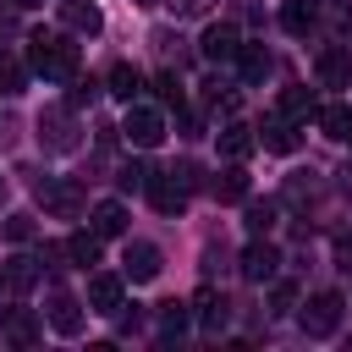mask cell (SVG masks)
Here are the masks:
<instances>
[{"mask_svg": "<svg viewBox=\"0 0 352 352\" xmlns=\"http://www.w3.org/2000/svg\"><path fill=\"white\" fill-rule=\"evenodd\" d=\"M280 116H292V121H314V116H319V99H314L308 88H286V94H280Z\"/></svg>", "mask_w": 352, "mask_h": 352, "instance_id": "obj_26", "label": "cell"}, {"mask_svg": "<svg viewBox=\"0 0 352 352\" xmlns=\"http://www.w3.org/2000/svg\"><path fill=\"white\" fill-rule=\"evenodd\" d=\"M270 226H275V204H270V198H264V204H248V231L264 236Z\"/></svg>", "mask_w": 352, "mask_h": 352, "instance_id": "obj_28", "label": "cell"}, {"mask_svg": "<svg viewBox=\"0 0 352 352\" xmlns=\"http://www.w3.org/2000/svg\"><path fill=\"white\" fill-rule=\"evenodd\" d=\"M50 324H55L60 336H77V330H82V302H77L72 292H50Z\"/></svg>", "mask_w": 352, "mask_h": 352, "instance_id": "obj_14", "label": "cell"}, {"mask_svg": "<svg viewBox=\"0 0 352 352\" xmlns=\"http://www.w3.org/2000/svg\"><path fill=\"white\" fill-rule=\"evenodd\" d=\"M143 187H148V198H154V209H160V214H182V209H187V187H182L170 170H148V182H143Z\"/></svg>", "mask_w": 352, "mask_h": 352, "instance_id": "obj_8", "label": "cell"}, {"mask_svg": "<svg viewBox=\"0 0 352 352\" xmlns=\"http://www.w3.org/2000/svg\"><path fill=\"white\" fill-rule=\"evenodd\" d=\"M0 330H6V341H16V346H33V341H38V319H33L28 308H6V324H0Z\"/></svg>", "mask_w": 352, "mask_h": 352, "instance_id": "obj_24", "label": "cell"}, {"mask_svg": "<svg viewBox=\"0 0 352 352\" xmlns=\"http://www.w3.org/2000/svg\"><path fill=\"white\" fill-rule=\"evenodd\" d=\"M132 6H160V0H132Z\"/></svg>", "mask_w": 352, "mask_h": 352, "instance_id": "obj_38", "label": "cell"}, {"mask_svg": "<svg viewBox=\"0 0 352 352\" xmlns=\"http://www.w3.org/2000/svg\"><path fill=\"white\" fill-rule=\"evenodd\" d=\"M314 22H319L314 0H286V6H280V28H286L292 38H308V33H314Z\"/></svg>", "mask_w": 352, "mask_h": 352, "instance_id": "obj_18", "label": "cell"}, {"mask_svg": "<svg viewBox=\"0 0 352 352\" xmlns=\"http://www.w3.org/2000/svg\"><path fill=\"white\" fill-rule=\"evenodd\" d=\"M275 264H280V253L270 242H248L242 248V275L248 280H275Z\"/></svg>", "mask_w": 352, "mask_h": 352, "instance_id": "obj_13", "label": "cell"}, {"mask_svg": "<svg viewBox=\"0 0 352 352\" xmlns=\"http://www.w3.org/2000/svg\"><path fill=\"white\" fill-rule=\"evenodd\" d=\"M336 264L352 275V236H341V242H336Z\"/></svg>", "mask_w": 352, "mask_h": 352, "instance_id": "obj_36", "label": "cell"}, {"mask_svg": "<svg viewBox=\"0 0 352 352\" xmlns=\"http://www.w3.org/2000/svg\"><path fill=\"white\" fill-rule=\"evenodd\" d=\"M6 6H16V11H33V6H44V0H6Z\"/></svg>", "mask_w": 352, "mask_h": 352, "instance_id": "obj_37", "label": "cell"}, {"mask_svg": "<svg viewBox=\"0 0 352 352\" xmlns=\"http://www.w3.org/2000/svg\"><path fill=\"white\" fill-rule=\"evenodd\" d=\"M55 16H60V28H72V33H99V28H104V11H99L94 0H55Z\"/></svg>", "mask_w": 352, "mask_h": 352, "instance_id": "obj_9", "label": "cell"}, {"mask_svg": "<svg viewBox=\"0 0 352 352\" xmlns=\"http://www.w3.org/2000/svg\"><path fill=\"white\" fill-rule=\"evenodd\" d=\"M104 88H110L116 99H126V104H132V99L143 94V77H138V66H126V60H121V66H110V82H104Z\"/></svg>", "mask_w": 352, "mask_h": 352, "instance_id": "obj_25", "label": "cell"}, {"mask_svg": "<svg viewBox=\"0 0 352 352\" xmlns=\"http://www.w3.org/2000/svg\"><path fill=\"white\" fill-rule=\"evenodd\" d=\"M0 292H6V275H0Z\"/></svg>", "mask_w": 352, "mask_h": 352, "instance_id": "obj_40", "label": "cell"}, {"mask_svg": "<svg viewBox=\"0 0 352 352\" xmlns=\"http://www.w3.org/2000/svg\"><path fill=\"white\" fill-rule=\"evenodd\" d=\"M270 302H275V314H286V308H297V286H292V280H275V292H270Z\"/></svg>", "mask_w": 352, "mask_h": 352, "instance_id": "obj_32", "label": "cell"}, {"mask_svg": "<svg viewBox=\"0 0 352 352\" xmlns=\"http://www.w3.org/2000/svg\"><path fill=\"white\" fill-rule=\"evenodd\" d=\"M28 66L44 82H72L77 77V44H66L60 33H33L28 38Z\"/></svg>", "mask_w": 352, "mask_h": 352, "instance_id": "obj_1", "label": "cell"}, {"mask_svg": "<svg viewBox=\"0 0 352 352\" xmlns=\"http://www.w3.org/2000/svg\"><path fill=\"white\" fill-rule=\"evenodd\" d=\"M248 187H253V182H248L242 160H231V165L214 176V198H220V204H242V198H248Z\"/></svg>", "mask_w": 352, "mask_h": 352, "instance_id": "obj_20", "label": "cell"}, {"mask_svg": "<svg viewBox=\"0 0 352 352\" xmlns=\"http://www.w3.org/2000/svg\"><path fill=\"white\" fill-rule=\"evenodd\" d=\"M154 88H160V99H165L170 110H182V77H176V72H160V82H154Z\"/></svg>", "mask_w": 352, "mask_h": 352, "instance_id": "obj_30", "label": "cell"}, {"mask_svg": "<svg viewBox=\"0 0 352 352\" xmlns=\"http://www.w3.org/2000/svg\"><path fill=\"white\" fill-rule=\"evenodd\" d=\"M187 330V308L182 302H165V336H182Z\"/></svg>", "mask_w": 352, "mask_h": 352, "instance_id": "obj_33", "label": "cell"}, {"mask_svg": "<svg viewBox=\"0 0 352 352\" xmlns=\"http://www.w3.org/2000/svg\"><path fill=\"white\" fill-rule=\"evenodd\" d=\"M314 77H319V88H352V50L346 44H324L314 55Z\"/></svg>", "mask_w": 352, "mask_h": 352, "instance_id": "obj_6", "label": "cell"}, {"mask_svg": "<svg viewBox=\"0 0 352 352\" xmlns=\"http://www.w3.org/2000/svg\"><path fill=\"white\" fill-rule=\"evenodd\" d=\"M99 242H104V236H99L94 226H88V231H72V236H66V258H72L77 270H88V264H99Z\"/></svg>", "mask_w": 352, "mask_h": 352, "instance_id": "obj_22", "label": "cell"}, {"mask_svg": "<svg viewBox=\"0 0 352 352\" xmlns=\"http://www.w3.org/2000/svg\"><path fill=\"white\" fill-rule=\"evenodd\" d=\"M0 198H6V176H0Z\"/></svg>", "mask_w": 352, "mask_h": 352, "instance_id": "obj_39", "label": "cell"}, {"mask_svg": "<svg viewBox=\"0 0 352 352\" xmlns=\"http://www.w3.org/2000/svg\"><path fill=\"white\" fill-rule=\"evenodd\" d=\"M165 6H170L176 16H209V6H214V0H165Z\"/></svg>", "mask_w": 352, "mask_h": 352, "instance_id": "obj_34", "label": "cell"}, {"mask_svg": "<svg viewBox=\"0 0 352 352\" xmlns=\"http://www.w3.org/2000/svg\"><path fill=\"white\" fill-rule=\"evenodd\" d=\"M341 292H319V297H308L302 302V314H297V324H302V336H314V341H324V336H336L341 330Z\"/></svg>", "mask_w": 352, "mask_h": 352, "instance_id": "obj_4", "label": "cell"}, {"mask_svg": "<svg viewBox=\"0 0 352 352\" xmlns=\"http://www.w3.org/2000/svg\"><path fill=\"white\" fill-rule=\"evenodd\" d=\"M270 66H275V60H270V50H264V44H242V50H236V72H242V82H248V88H253V82H264V77H270Z\"/></svg>", "mask_w": 352, "mask_h": 352, "instance_id": "obj_19", "label": "cell"}, {"mask_svg": "<svg viewBox=\"0 0 352 352\" xmlns=\"http://www.w3.org/2000/svg\"><path fill=\"white\" fill-rule=\"evenodd\" d=\"M258 143H264L270 154H292L302 138H297V121H292V116H270V121L258 126Z\"/></svg>", "mask_w": 352, "mask_h": 352, "instance_id": "obj_11", "label": "cell"}, {"mask_svg": "<svg viewBox=\"0 0 352 352\" xmlns=\"http://www.w3.org/2000/svg\"><path fill=\"white\" fill-rule=\"evenodd\" d=\"M192 308H198V319H204V336H220L226 319H231V308H226V297H220L214 286H204V292L192 297Z\"/></svg>", "mask_w": 352, "mask_h": 352, "instance_id": "obj_15", "label": "cell"}, {"mask_svg": "<svg viewBox=\"0 0 352 352\" xmlns=\"http://www.w3.org/2000/svg\"><path fill=\"white\" fill-rule=\"evenodd\" d=\"M38 143L50 154H72L77 148V116H72V104H44L38 110Z\"/></svg>", "mask_w": 352, "mask_h": 352, "instance_id": "obj_2", "label": "cell"}, {"mask_svg": "<svg viewBox=\"0 0 352 352\" xmlns=\"http://www.w3.org/2000/svg\"><path fill=\"white\" fill-rule=\"evenodd\" d=\"M126 280H154L160 275V248L154 242H126Z\"/></svg>", "mask_w": 352, "mask_h": 352, "instance_id": "obj_12", "label": "cell"}, {"mask_svg": "<svg viewBox=\"0 0 352 352\" xmlns=\"http://www.w3.org/2000/svg\"><path fill=\"white\" fill-rule=\"evenodd\" d=\"M121 138L132 143V148H160L165 143V116L154 110V104H126V116H121Z\"/></svg>", "mask_w": 352, "mask_h": 352, "instance_id": "obj_3", "label": "cell"}, {"mask_svg": "<svg viewBox=\"0 0 352 352\" xmlns=\"http://www.w3.org/2000/svg\"><path fill=\"white\" fill-rule=\"evenodd\" d=\"M143 182H148V170H143V165H126V170H121V187H126V192H132V187H143Z\"/></svg>", "mask_w": 352, "mask_h": 352, "instance_id": "obj_35", "label": "cell"}, {"mask_svg": "<svg viewBox=\"0 0 352 352\" xmlns=\"http://www.w3.org/2000/svg\"><path fill=\"white\" fill-rule=\"evenodd\" d=\"M88 220H94V231H99V236H121V231H126V209H121L116 198H99Z\"/></svg>", "mask_w": 352, "mask_h": 352, "instance_id": "obj_23", "label": "cell"}, {"mask_svg": "<svg viewBox=\"0 0 352 352\" xmlns=\"http://www.w3.org/2000/svg\"><path fill=\"white\" fill-rule=\"evenodd\" d=\"M253 148H258V138H253L248 121H226V126H220V154H226V160H248Z\"/></svg>", "mask_w": 352, "mask_h": 352, "instance_id": "obj_16", "label": "cell"}, {"mask_svg": "<svg viewBox=\"0 0 352 352\" xmlns=\"http://www.w3.org/2000/svg\"><path fill=\"white\" fill-rule=\"evenodd\" d=\"M33 192H38V204H44L50 214H60V220L82 214V187H77L72 176H38V182H33Z\"/></svg>", "mask_w": 352, "mask_h": 352, "instance_id": "obj_5", "label": "cell"}, {"mask_svg": "<svg viewBox=\"0 0 352 352\" xmlns=\"http://www.w3.org/2000/svg\"><path fill=\"white\" fill-rule=\"evenodd\" d=\"M319 132L336 138V143H352V104H319Z\"/></svg>", "mask_w": 352, "mask_h": 352, "instance_id": "obj_21", "label": "cell"}, {"mask_svg": "<svg viewBox=\"0 0 352 352\" xmlns=\"http://www.w3.org/2000/svg\"><path fill=\"white\" fill-rule=\"evenodd\" d=\"M38 264H44V258L11 253V258H6V270H0V275H6V292H11V297H28V292L38 286Z\"/></svg>", "mask_w": 352, "mask_h": 352, "instance_id": "obj_10", "label": "cell"}, {"mask_svg": "<svg viewBox=\"0 0 352 352\" xmlns=\"http://www.w3.org/2000/svg\"><path fill=\"white\" fill-rule=\"evenodd\" d=\"M204 99H209V110H226V116L236 110V94H231V88H220V82H204Z\"/></svg>", "mask_w": 352, "mask_h": 352, "instance_id": "obj_31", "label": "cell"}, {"mask_svg": "<svg viewBox=\"0 0 352 352\" xmlns=\"http://www.w3.org/2000/svg\"><path fill=\"white\" fill-rule=\"evenodd\" d=\"M0 231H6V242H33V231H38V226H33V214H6V226H0Z\"/></svg>", "mask_w": 352, "mask_h": 352, "instance_id": "obj_29", "label": "cell"}, {"mask_svg": "<svg viewBox=\"0 0 352 352\" xmlns=\"http://www.w3.org/2000/svg\"><path fill=\"white\" fill-rule=\"evenodd\" d=\"M22 88H28V66H22L16 55H0V94H6V99H16Z\"/></svg>", "mask_w": 352, "mask_h": 352, "instance_id": "obj_27", "label": "cell"}, {"mask_svg": "<svg viewBox=\"0 0 352 352\" xmlns=\"http://www.w3.org/2000/svg\"><path fill=\"white\" fill-rule=\"evenodd\" d=\"M236 50H242V33H236L231 22H214V28L198 38V55H204V60H214V66L236 60Z\"/></svg>", "mask_w": 352, "mask_h": 352, "instance_id": "obj_7", "label": "cell"}, {"mask_svg": "<svg viewBox=\"0 0 352 352\" xmlns=\"http://www.w3.org/2000/svg\"><path fill=\"white\" fill-rule=\"evenodd\" d=\"M88 308H94V314H116V308H121V275H104V270H99V275L88 280Z\"/></svg>", "mask_w": 352, "mask_h": 352, "instance_id": "obj_17", "label": "cell"}]
</instances>
